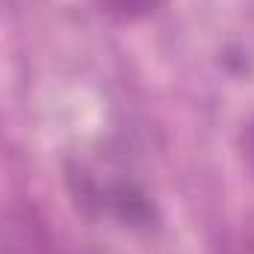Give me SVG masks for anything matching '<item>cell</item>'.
<instances>
[{"label":"cell","mask_w":254,"mask_h":254,"mask_svg":"<svg viewBox=\"0 0 254 254\" xmlns=\"http://www.w3.org/2000/svg\"><path fill=\"white\" fill-rule=\"evenodd\" d=\"M65 184L74 207L89 219H110L133 234H154L163 222L151 192L125 172L101 175L83 163H65Z\"/></svg>","instance_id":"obj_1"},{"label":"cell","mask_w":254,"mask_h":254,"mask_svg":"<svg viewBox=\"0 0 254 254\" xmlns=\"http://www.w3.org/2000/svg\"><path fill=\"white\" fill-rule=\"evenodd\" d=\"M0 254H63L45 219L30 207H9L0 216Z\"/></svg>","instance_id":"obj_2"},{"label":"cell","mask_w":254,"mask_h":254,"mask_svg":"<svg viewBox=\"0 0 254 254\" xmlns=\"http://www.w3.org/2000/svg\"><path fill=\"white\" fill-rule=\"evenodd\" d=\"M166 0H95L101 15H107L116 24H139L154 18L163 9Z\"/></svg>","instance_id":"obj_3"},{"label":"cell","mask_w":254,"mask_h":254,"mask_svg":"<svg viewBox=\"0 0 254 254\" xmlns=\"http://www.w3.org/2000/svg\"><path fill=\"white\" fill-rule=\"evenodd\" d=\"M240 154H243V166L249 169V175L254 181V116L240 130Z\"/></svg>","instance_id":"obj_4"},{"label":"cell","mask_w":254,"mask_h":254,"mask_svg":"<svg viewBox=\"0 0 254 254\" xmlns=\"http://www.w3.org/2000/svg\"><path fill=\"white\" fill-rule=\"evenodd\" d=\"M246 254H254V234L246 240Z\"/></svg>","instance_id":"obj_5"}]
</instances>
